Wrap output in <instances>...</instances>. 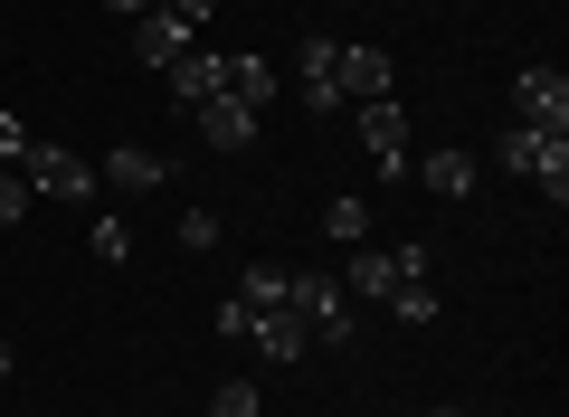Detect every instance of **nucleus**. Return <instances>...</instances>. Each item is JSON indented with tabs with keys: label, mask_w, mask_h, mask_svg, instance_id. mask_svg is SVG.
Instances as JSON below:
<instances>
[{
	"label": "nucleus",
	"mask_w": 569,
	"mask_h": 417,
	"mask_svg": "<svg viewBox=\"0 0 569 417\" xmlns=\"http://www.w3.org/2000/svg\"><path fill=\"white\" fill-rule=\"evenodd\" d=\"M284 304H295V322H305L323 351H351V332H361V304L342 295V276H323V266H313V276H284Z\"/></svg>",
	"instance_id": "nucleus-1"
},
{
	"label": "nucleus",
	"mask_w": 569,
	"mask_h": 417,
	"mask_svg": "<svg viewBox=\"0 0 569 417\" xmlns=\"http://www.w3.org/2000/svg\"><path fill=\"white\" fill-rule=\"evenodd\" d=\"M493 161H503V171H522L531 190L550 199V209H569V133H541V123H512V133L493 142Z\"/></svg>",
	"instance_id": "nucleus-2"
},
{
	"label": "nucleus",
	"mask_w": 569,
	"mask_h": 417,
	"mask_svg": "<svg viewBox=\"0 0 569 417\" xmlns=\"http://www.w3.org/2000/svg\"><path fill=\"white\" fill-rule=\"evenodd\" d=\"M20 180H29V190H48V199H96V171H86L67 142H48V133L20 152Z\"/></svg>",
	"instance_id": "nucleus-3"
},
{
	"label": "nucleus",
	"mask_w": 569,
	"mask_h": 417,
	"mask_svg": "<svg viewBox=\"0 0 569 417\" xmlns=\"http://www.w3.org/2000/svg\"><path fill=\"white\" fill-rule=\"evenodd\" d=\"M512 123L569 133V77H560V67H522V77H512Z\"/></svg>",
	"instance_id": "nucleus-4"
},
{
	"label": "nucleus",
	"mask_w": 569,
	"mask_h": 417,
	"mask_svg": "<svg viewBox=\"0 0 569 417\" xmlns=\"http://www.w3.org/2000/svg\"><path fill=\"white\" fill-rule=\"evenodd\" d=\"M295 96L313 115H342V39H305L295 48Z\"/></svg>",
	"instance_id": "nucleus-5"
},
{
	"label": "nucleus",
	"mask_w": 569,
	"mask_h": 417,
	"mask_svg": "<svg viewBox=\"0 0 569 417\" xmlns=\"http://www.w3.org/2000/svg\"><path fill=\"white\" fill-rule=\"evenodd\" d=\"M351 115H361V152L380 161V180H399V171H408V115H399V96L351 105Z\"/></svg>",
	"instance_id": "nucleus-6"
},
{
	"label": "nucleus",
	"mask_w": 569,
	"mask_h": 417,
	"mask_svg": "<svg viewBox=\"0 0 569 417\" xmlns=\"http://www.w3.org/2000/svg\"><path fill=\"white\" fill-rule=\"evenodd\" d=\"M380 96H399L389 58H380V48H361V39H342V105H380Z\"/></svg>",
	"instance_id": "nucleus-7"
},
{
	"label": "nucleus",
	"mask_w": 569,
	"mask_h": 417,
	"mask_svg": "<svg viewBox=\"0 0 569 417\" xmlns=\"http://www.w3.org/2000/svg\"><path fill=\"white\" fill-rule=\"evenodd\" d=\"M104 190L152 199V190H162V152H142V142H114V152H104Z\"/></svg>",
	"instance_id": "nucleus-8"
},
{
	"label": "nucleus",
	"mask_w": 569,
	"mask_h": 417,
	"mask_svg": "<svg viewBox=\"0 0 569 417\" xmlns=\"http://www.w3.org/2000/svg\"><path fill=\"white\" fill-rule=\"evenodd\" d=\"M200 133H209V152H247V142H257V105L209 96V105H200Z\"/></svg>",
	"instance_id": "nucleus-9"
},
{
	"label": "nucleus",
	"mask_w": 569,
	"mask_h": 417,
	"mask_svg": "<svg viewBox=\"0 0 569 417\" xmlns=\"http://www.w3.org/2000/svg\"><path fill=\"white\" fill-rule=\"evenodd\" d=\"M133 58H142V67H171V58H190V29L171 20V10H142V20H133Z\"/></svg>",
	"instance_id": "nucleus-10"
},
{
	"label": "nucleus",
	"mask_w": 569,
	"mask_h": 417,
	"mask_svg": "<svg viewBox=\"0 0 569 417\" xmlns=\"http://www.w3.org/2000/svg\"><path fill=\"white\" fill-rule=\"evenodd\" d=\"M247 341H257L266 360H305V351H313V332L295 322V304H276V314H257V322H247Z\"/></svg>",
	"instance_id": "nucleus-11"
},
{
	"label": "nucleus",
	"mask_w": 569,
	"mask_h": 417,
	"mask_svg": "<svg viewBox=\"0 0 569 417\" xmlns=\"http://www.w3.org/2000/svg\"><path fill=\"white\" fill-rule=\"evenodd\" d=\"M389 285H399L389 247H351V266H342V295H351V304H389Z\"/></svg>",
	"instance_id": "nucleus-12"
},
{
	"label": "nucleus",
	"mask_w": 569,
	"mask_h": 417,
	"mask_svg": "<svg viewBox=\"0 0 569 417\" xmlns=\"http://www.w3.org/2000/svg\"><path fill=\"white\" fill-rule=\"evenodd\" d=\"M171 86H181V105L200 115L209 96H228V58H200V48H190V58H171Z\"/></svg>",
	"instance_id": "nucleus-13"
},
{
	"label": "nucleus",
	"mask_w": 569,
	"mask_h": 417,
	"mask_svg": "<svg viewBox=\"0 0 569 417\" xmlns=\"http://www.w3.org/2000/svg\"><path fill=\"white\" fill-rule=\"evenodd\" d=\"M228 96H238V105H257V115H266V105L284 96V77H276L266 58H228Z\"/></svg>",
	"instance_id": "nucleus-14"
},
{
	"label": "nucleus",
	"mask_w": 569,
	"mask_h": 417,
	"mask_svg": "<svg viewBox=\"0 0 569 417\" xmlns=\"http://www.w3.org/2000/svg\"><path fill=\"white\" fill-rule=\"evenodd\" d=\"M389 314H399L408 332H427V322L447 314V304H437V285H427V276H399V285H389Z\"/></svg>",
	"instance_id": "nucleus-15"
},
{
	"label": "nucleus",
	"mask_w": 569,
	"mask_h": 417,
	"mask_svg": "<svg viewBox=\"0 0 569 417\" xmlns=\"http://www.w3.org/2000/svg\"><path fill=\"white\" fill-rule=\"evenodd\" d=\"M418 180H427L437 199H466V190H475V161H466V152H418Z\"/></svg>",
	"instance_id": "nucleus-16"
},
{
	"label": "nucleus",
	"mask_w": 569,
	"mask_h": 417,
	"mask_svg": "<svg viewBox=\"0 0 569 417\" xmlns=\"http://www.w3.org/2000/svg\"><path fill=\"white\" fill-rule=\"evenodd\" d=\"M323 238H342V247H370V199H323Z\"/></svg>",
	"instance_id": "nucleus-17"
},
{
	"label": "nucleus",
	"mask_w": 569,
	"mask_h": 417,
	"mask_svg": "<svg viewBox=\"0 0 569 417\" xmlns=\"http://www.w3.org/2000/svg\"><path fill=\"white\" fill-rule=\"evenodd\" d=\"M238 285H247L238 304H257V314H276V304H284V266H266V257H247V276H238Z\"/></svg>",
	"instance_id": "nucleus-18"
},
{
	"label": "nucleus",
	"mask_w": 569,
	"mask_h": 417,
	"mask_svg": "<svg viewBox=\"0 0 569 417\" xmlns=\"http://www.w3.org/2000/svg\"><path fill=\"white\" fill-rule=\"evenodd\" d=\"M209 417H266V398H257V379H228V389L209 398Z\"/></svg>",
	"instance_id": "nucleus-19"
},
{
	"label": "nucleus",
	"mask_w": 569,
	"mask_h": 417,
	"mask_svg": "<svg viewBox=\"0 0 569 417\" xmlns=\"http://www.w3.org/2000/svg\"><path fill=\"white\" fill-rule=\"evenodd\" d=\"M181 247L209 257V247H219V209H181Z\"/></svg>",
	"instance_id": "nucleus-20"
},
{
	"label": "nucleus",
	"mask_w": 569,
	"mask_h": 417,
	"mask_svg": "<svg viewBox=\"0 0 569 417\" xmlns=\"http://www.w3.org/2000/svg\"><path fill=\"white\" fill-rule=\"evenodd\" d=\"M96 257H104V266H123V257H133V228H123L114 209H104V219H96Z\"/></svg>",
	"instance_id": "nucleus-21"
},
{
	"label": "nucleus",
	"mask_w": 569,
	"mask_h": 417,
	"mask_svg": "<svg viewBox=\"0 0 569 417\" xmlns=\"http://www.w3.org/2000/svg\"><path fill=\"white\" fill-rule=\"evenodd\" d=\"M29 142H39V133H29V123L10 115V105H0V171H20V152H29Z\"/></svg>",
	"instance_id": "nucleus-22"
},
{
	"label": "nucleus",
	"mask_w": 569,
	"mask_h": 417,
	"mask_svg": "<svg viewBox=\"0 0 569 417\" xmlns=\"http://www.w3.org/2000/svg\"><path fill=\"white\" fill-rule=\"evenodd\" d=\"M29 199H39V190H29L20 171H0V228H20V219H29Z\"/></svg>",
	"instance_id": "nucleus-23"
},
{
	"label": "nucleus",
	"mask_w": 569,
	"mask_h": 417,
	"mask_svg": "<svg viewBox=\"0 0 569 417\" xmlns=\"http://www.w3.org/2000/svg\"><path fill=\"white\" fill-rule=\"evenodd\" d=\"M162 10H171V20H181V29H190V39H200V29H209V20H219V0H162Z\"/></svg>",
	"instance_id": "nucleus-24"
},
{
	"label": "nucleus",
	"mask_w": 569,
	"mask_h": 417,
	"mask_svg": "<svg viewBox=\"0 0 569 417\" xmlns=\"http://www.w3.org/2000/svg\"><path fill=\"white\" fill-rule=\"evenodd\" d=\"M104 10H123V20H142V10H162V0H104Z\"/></svg>",
	"instance_id": "nucleus-25"
},
{
	"label": "nucleus",
	"mask_w": 569,
	"mask_h": 417,
	"mask_svg": "<svg viewBox=\"0 0 569 417\" xmlns=\"http://www.w3.org/2000/svg\"><path fill=\"white\" fill-rule=\"evenodd\" d=\"M0 379H10V341H0Z\"/></svg>",
	"instance_id": "nucleus-26"
},
{
	"label": "nucleus",
	"mask_w": 569,
	"mask_h": 417,
	"mask_svg": "<svg viewBox=\"0 0 569 417\" xmlns=\"http://www.w3.org/2000/svg\"><path fill=\"white\" fill-rule=\"evenodd\" d=\"M427 417H466V408H427Z\"/></svg>",
	"instance_id": "nucleus-27"
}]
</instances>
